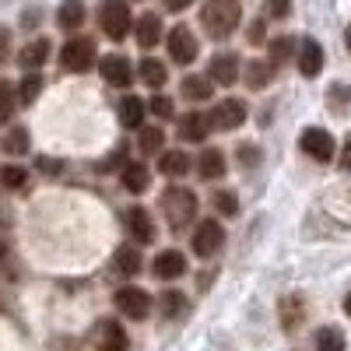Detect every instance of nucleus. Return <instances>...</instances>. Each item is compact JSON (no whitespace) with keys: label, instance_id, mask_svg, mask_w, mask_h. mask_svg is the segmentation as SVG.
<instances>
[{"label":"nucleus","instance_id":"1","mask_svg":"<svg viewBox=\"0 0 351 351\" xmlns=\"http://www.w3.org/2000/svg\"><path fill=\"white\" fill-rule=\"evenodd\" d=\"M239 18H243V8L239 0H208L200 11V21H204V32L211 39H225L239 28Z\"/></svg>","mask_w":351,"mask_h":351},{"label":"nucleus","instance_id":"2","mask_svg":"<svg viewBox=\"0 0 351 351\" xmlns=\"http://www.w3.org/2000/svg\"><path fill=\"white\" fill-rule=\"evenodd\" d=\"M162 215H165L172 232H183L197 218V197L186 186H169L162 193Z\"/></svg>","mask_w":351,"mask_h":351},{"label":"nucleus","instance_id":"3","mask_svg":"<svg viewBox=\"0 0 351 351\" xmlns=\"http://www.w3.org/2000/svg\"><path fill=\"white\" fill-rule=\"evenodd\" d=\"M99 60V53H95V43L88 39V36H74L64 43L60 49V64L74 74H84V71H92V64Z\"/></svg>","mask_w":351,"mask_h":351},{"label":"nucleus","instance_id":"4","mask_svg":"<svg viewBox=\"0 0 351 351\" xmlns=\"http://www.w3.org/2000/svg\"><path fill=\"white\" fill-rule=\"evenodd\" d=\"M99 28L109 39H123L130 32V8H127V0H102Z\"/></svg>","mask_w":351,"mask_h":351},{"label":"nucleus","instance_id":"5","mask_svg":"<svg viewBox=\"0 0 351 351\" xmlns=\"http://www.w3.org/2000/svg\"><path fill=\"white\" fill-rule=\"evenodd\" d=\"M208 120H211L215 130H239L246 123V102L243 99H225L211 109Z\"/></svg>","mask_w":351,"mask_h":351},{"label":"nucleus","instance_id":"6","mask_svg":"<svg viewBox=\"0 0 351 351\" xmlns=\"http://www.w3.org/2000/svg\"><path fill=\"white\" fill-rule=\"evenodd\" d=\"M165 46H169V56H172L176 64H193L197 60V49H200V43L193 39V32H190L186 25H176L172 32H169V43Z\"/></svg>","mask_w":351,"mask_h":351},{"label":"nucleus","instance_id":"7","mask_svg":"<svg viewBox=\"0 0 351 351\" xmlns=\"http://www.w3.org/2000/svg\"><path fill=\"white\" fill-rule=\"evenodd\" d=\"M116 306H120V313L130 316V319H144V316L152 313V295H148L144 288L127 285V288L116 291Z\"/></svg>","mask_w":351,"mask_h":351},{"label":"nucleus","instance_id":"8","mask_svg":"<svg viewBox=\"0 0 351 351\" xmlns=\"http://www.w3.org/2000/svg\"><path fill=\"white\" fill-rule=\"evenodd\" d=\"M299 148H302L309 158H316V162H330V158H334V137H330L324 127H309V130H302V137H299Z\"/></svg>","mask_w":351,"mask_h":351},{"label":"nucleus","instance_id":"9","mask_svg":"<svg viewBox=\"0 0 351 351\" xmlns=\"http://www.w3.org/2000/svg\"><path fill=\"white\" fill-rule=\"evenodd\" d=\"M225 243V232L218 221H200L197 232H193V253L197 256H215Z\"/></svg>","mask_w":351,"mask_h":351},{"label":"nucleus","instance_id":"10","mask_svg":"<svg viewBox=\"0 0 351 351\" xmlns=\"http://www.w3.org/2000/svg\"><path fill=\"white\" fill-rule=\"evenodd\" d=\"M127 232L141 246L155 243V225H152V215L144 211V208H127Z\"/></svg>","mask_w":351,"mask_h":351},{"label":"nucleus","instance_id":"11","mask_svg":"<svg viewBox=\"0 0 351 351\" xmlns=\"http://www.w3.org/2000/svg\"><path fill=\"white\" fill-rule=\"evenodd\" d=\"M152 271H155L158 281H172V278H180V274L186 271V256H183V253H176V250H165V253L155 256Z\"/></svg>","mask_w":351,"mask_h":351},{"label":"nucleus","instance_id":"12","mask_svg":"<svg viewBox=\"0 0 351 351\" xmlns=\"http://www.w3.org/2000/svg\"><path fill=\"white\" fill-rule=\"evenodd\" d=\"M95 344L99 351H127V330L112 319H102L99 330H95Z\"/></svg>","mask_w":351,"mask_h":351},{"label":"nucleus","instance_id":"13","mask_svg":"<svg viewBox=\"0 0 351 351\" xmlns=\"http://www.w3.org/2000/svg\"><path fill=\"white\" fill-rule=\"evenodd\" d=\"M99 67H102V77L109 84H116V88H127L134 81V67L127 64V56H106Z\"/></svg>","mask_w":351,"mask_h":351},{"label":"nucleus","instance_id":"14","mask_svg":"<svg viewBox=\"0 0 351 351\" xmlns=\"http://www.w3.org/2000/svg\"><path fill=\"white\" fill-rule=\"evenodd\" d=\"M208 71H211V81H218V84H236V77H239V56L236 53H218Z\"/></svg>","mask_w":351,"mask_h":351},{"label":"nucleus","instance_id":"15","mask_svg":"<svg viewBox=\"0 0 351 351\" xmlns=\"http://www.w3.org/2000/svg\"><path fill=\"white\" fill-rule=\"evenodd\" d=\"M299 71L306 77H316L319 71H324V46H319L316 39L302 43V49H299Z\"/></svg>","mask_w":351,"mask_h":351},{"label":"nucleus","instance_id":"16","mask_svg":"<svg viewBox=\"0 0 351 351\" xmlns=\"http://www.w3.org/2000/svg\"><path fill=\"white\" fill-rule=\"evenodd\" d=\"M134 36H137V43H141L144 49L158 46V43H162V18H158V14H141Z\"/></svg>","mask_w":351,"mask_h":351},{"label":"nucleus","instance_id":"17","mask_svg":"<svg viewBox=\"0 0 351 351\" xmlns=\"http://www.w3.org/2000/svg\"><path fill=\"white\" fill-rule=\"evenodd\" d=\"M0 148H4V155H28V148H32V134H28V127H8V134L0 137Z\"/></svg>","mask_w":351,"mask_h":351},{"label":"nucleus","instance_id":"18","mask_svg":"<svg viewBox=\"0 0 351 351\" xmlns=\"http://www.w3.org/2000/svg\"><path fill=\"white\" fill-rule=\"evenodd\" d=\"M120 123L127 130H144V102L137 95L120 99Z\"/></svg>","mask_w":351,"mask_h":351},{"label":"nucleus","instance_id":"19","mask_svg":"<svg viewBox=\"0 0 351 351\" xmlns=\"http://www.w3.org/2000/svg\"><path fill=\"white\" fill-rule=\"evenodd\" d=\"M116 271L120 274H127V278H134V274H141V267H144V260H141V246H120L116 250Z\"/></svg>","mask_w":351,"mask_h":351},{"label":"nucleus","instance_id":"20","mask_svg":"<svg viewBox=\"0 0 351 351\" xmlns=\"http://www.w3.org/2000/svg\"><path fill=\"white\" fill-rule=\"evenodd\" d=\"M46 56H49V43H46V39H36V43H28V46L21 49V67H25L28 74H39V67L46 64Z\"/></svg>","mask_w":351,"mask_h":351},{"label":"nucleus","instance_id":"21","mask_svg":"<svg viewBox=\"0 0 351 351\" xmlns=\"http://www.w3.org/2000/svg\"><path fill=\"white\" fill-rule=\"evenodd\" d=\"M208 127H211L208 116L186 112L183 120H180V137H183V141H204V137H208Z\"/></svg>","mask_w":351,"mask_h":351},{"label":"nucleus","instance_id":"22","mask_svg":"<svg viewBox=\"0 0 351 351\" xmlns=\"http://www.w3.org/2000/svg\"><path fill=\"white\" fill-rule=\"evenodd\" d=\"M197 172L204 176V180H221V176H225V152L208 148L200 155V162H197Z\"/></svg>","mask_w":351,"mask_h":351},{"label":"nucleus","instance_id":"23","mask_svg":"<svg viewBox=\"0 0 351 351\" xmlns=\"http://www.w3.org/2000/svg\"><path fill=\"white\" fill-rule=\"evenodd\" d=\"M246 84L253 88V92H256V88H267L271 81H274V64L271 60H253V64H246Z\"/></svg>","mask_w":351,"mask_h":351},{"label":"nucleus","instance_id":"24","mask_svg":"<svg viewBox=\"0 0 351 351\" xmlns=\"http://www.w3.org/2000/svg\"><path fill=\"white\" fill-rule=\"evenodd\" d=\"M158 172H162V176H186V172H190V155H183V152H165V155H158Z\"/></svg>","mask_w":351,"mask_h":351},{"label":"nucleus","instance_id":"25","mask_svg":"<svg viewBox=\"0 0 351 351\" xmlns=\"http://www.w3.org/2000/svg\"><path fill=\"white\" fill-rule=\"evenodd\" d=\"M327 109L337 116L351 112V84H330L327 88Z\"/></svg>","mask_w":351,"mask_h":351},{"label":"nucleus","instance_id":"26","mask_svg":"<svg viewBox=\"0 0 351 351\" xmlns=\"http://www.w3.org/2000/svg\"><path fill=\"white\" fill-rule=\"evenodd\" d=\"M148 183H152V176H148V169H144V165H127L123 169V190L127 193H144V190H148Z\"/></svg>","mask_w":351,"mask_h":351},{"label":"nucleus","instance_id":"27","mask_svg":"<svg viewBox=\"0 0 351 351\" xmlns=\"http://www.w3.org/2000/svg\"><path fill=\"white\" fill-rule=\"evenodd\" d=\"M183 99L190 102H204V99H211V77H183Z\"/></svg>","mask_w":351,"mask_h":351},{"label":"nucleus","instance_id":"28","mask_svg":"<svg viewBox=\"0 0 351 351\" xmlns=\"http://www.w3.org/2000/svg\"><path fill=\"white\" fill-rule=\"evenodd\" d=\"M56 21H60L64 28H77V25H84V4H81V0H64L60 11H56Z\"/></svg>","mask_w":351,"mask_h":351},{"label":"nucleus","instance_id":"29","mask_svg":"<svg viewBox=\"0 0 351 351\" xmlns=\"http://www.w3.org/2000/svg\"><path fill=\"white\" fill-rule=\"evenodd\" d=\"M162 144H165L162 127H144V130H141V141H137L141 155H158V152H162Z\"/></svg>","mask_w":351,"mask_h":351},{"label":"nucleus","instance_id":"30","mask_svg":"<svg viewBox=\"0 0 351 351\" xmlns=\"http://www.w3.org/2000/svg\"><path fill=\"white\" fill-rule=\"evenodd\" d=\"M165 77H169V71H165L162 60H141V81L144 84L158 88V84H165Z\"/></svg>","mask_w":351,"mask_h":351},{"label":"nucleus","instance_id":"31","mask_svg":"<svg viewBox=\"0 0 351 351\" xmlns=\"http://www.w3.org/2000/svg\"><path fill=\"white\" fill-rule=\"evenodd\" d=\"M316 351H348L344 334H341V330H334V327H324V330L316 334Z\"/></svg>","mask_w":351,"mask_h":351},{"label":"nucleus","instance_id":"32","mask_svg":"<svg viewBox=\"0 0 351 351\" xmlns=\"http://www.w3.org/2000/svg\"><path fill=\"white\" fill-rule=\"evenodd\" d=\"M271 46V64H285L291 53H295V39H288V36H278L267 43Z\"/></svg>","mask_w":351,"mask_h":351},{"label":"nucleus","instance_id":"33","mask_svg":"<svg viewBox=\"0 0 351 351\" xmlns=\"http://www.w3.org/2000/svg\"><path fill=\"white\" fill-rule=\"evenodd\" d=\"M39 88H43V77H39V74H25L21 84H18V99H21V102H32V99L39 95Z\"/></svg>","mask_w":351,"mask_h":351},{"label":"nucleus","instance_id":"34","mask_svg":"<svg viewBox=\"0 0 351 351\" xmlns=\"http://www.w3.org/2000/svg\"><path fill=\"white\" fill-rule=\"evenodd\" d=\"M215 208H218L225 218H236V215H239V200H236V193L218 190V193H215Z\"/></svg>","mask_w":351,"mask_h":351},{"label":"nucleus","instance_id":"35","mask_svg":"<svg viewBox=\"0 0 351 351\" xmlns=\"http://www.w3.org/2000/svg\"><path fill=\"white\" fill-rule=\"evenodd\" d=\"M11 112H14V84L11 81H0V120H11Z\"/></svg>","mask_w":351,"mask_h":351},{"label":"nucleus","instance_id":"36","mask_svg":"<svg viewBox=\"0 0 351 351\" xmlns=\"http://www.w3.org/2000/svg\"><path fill=\"white\" fill-rule=\"evenodd\" d=\"M299 309H302L299 295H291V299L281 302V319H285V327H288V330H295V324H299Z\"/></svg>","mask_w":351,"mask_h":351},{"label":"nucleus","instance_id":"37","mask_svg":"<svg viewBox=\"0 0 351 351\" xmlns=\"http://www.w3.org/2000/svg\"><path fill=\"white\" fill-rule=\"evenodd\" d=\"M0 180H4V186H8V190H18V186L28 180V172H25V169H18V165H4Z\"/></svg>","mask_w":351,"mask_h":351},{"label":"nucleus","instance_id":"38","mask_svg":"<svg viewBox=\"0 0 351 351\" xmlns=\"http://www.w3.org/2000/svg\"><path fill=\"white\" fill-rule=\"evenodd\" d=\"M183 313V291H165L162 295V316H176Z\"/></svg>","mask_w":351,"mask_h":351},{"label":"nucleus","instance_id":"39","mask_svg":"<svg viewBox=\"0 0 351 351\" xmlns=\"http://www.w3.org/2000/svg\"><path fill=\"white\" fill-rule=\"evenodd\" d=\"M263 11H267V18H288L291 0H263Z\"/></svg>","mask_w":351,"mask_h":351},{"label":"nucleus","instance_id":"40","mask_svg":"<svg viewBox=\"0 0 351 351\" xmlns=\"http://www.w3.org/2000/svg\"><path fill=\"white\" fill-rule=\"evenodd\" d=\"M239 165L243 169L260 165V148H256V144H243V148H239Z\"/></svg>","mask_w":351,"mask_h":351},{"label":"nucleus","instance_id":"41","mask_svg":"<svg viewBox=\"0 0 351 351\" xmlns=\"http://www.w3.org/2000/svg\"><path fill=\"white\" fill-rule=\"evenodd\" d=\"M152 112H155V116H162V120H169V116H172V99L155 95V99H152Z\"/></svg>","mask_w":351,"mask_h":351},{"label":"nucleus","instance_id":"42","mask_svg":"<svg viewBox=\"0 0 351 351\" xmlns=\"http://www.w3.org/2000/svg\"><path fill=\"white\" fill-rule=\"evenodd\" d=\"M341 169H344V172H351V134H348L344 148H341Z\"/></svg>","mask_w":351,"mask_h":351},{"label":"nucleus","instance_id":"43","mask_svg":"<svg viewBox=\"0 0 351 351\" xmlns=\"http://www.w3.org/2000/svg\"><path fill=\"white\" fill-rule=\"evenodd\" d=\"M39 169L46 176H60V162H53V158H39Z\"/></svg>","mask_w":351,"mask_h":351},{"label":"nucleus","instance_id":"44","mask_svg":"<svg viewBox=\"0 0 351 351\" xmlns=\"http://www.w3.org/2000/svg\"><path fill=\"white\" fill-rule=\"evenodd\" d=\"M112 165H123V148H116V152H112V158H106L99 169L106 172V169H112Z\"/></svg>","mask_w":351,"mask_h":351},{"label":"nucleus","instance_id":"45","mask_svg":"<svg viewBox=\"0 0 351 351\" xmlns=\"http://www.w3.org/2000/svg\"><path fill=\"white\" fill-rule=\"evenodd\" d=\"M190 4H193V0H165V11H183Z\"/></svg>","mask_w":351,"mask_h":351},{"label":"nucleus","instance_id":"46","mask_svg":"<svg viewBox=\"0 0 351 351\" xmlns=\"http://www.w3.org/2000/svg\"><path fill=\"white\" fill-rule=\"evenodd\" d=\"M21 25H25V28H36V25H39V11H25Z\"/></svg>","mask_w":351,"mask_h":351},{"label":"nucleus","instance_id":"47","mask_svg":"<svg viewBox=\"0 0 351 351\" xmlns=\"http://www.w3.org/2000/svg\"><path fill=\"white\" fill-rule=\"evenodd\" d=\"M260 36H263V25H260V21H256V25H250V43H253V39H260Z\"/></svg>","mask_w":351,"mask_h":351},{"label":"nucleus","instance_id":"48","mask_svg":"<svg viewBox=\"0 0 351 351\" xmlns=\"http://www.w3.org/2000/svg\"><path fill=\"white\" fill-rule=\"evenodd\" d=\"M344 43H348V49H351V25H348V32H344Z\"/></svg>","mask_w":351,"mask_h":351},{"label":"nucleus","instance_id":"49","mask_svg":"<svg viewBox=\"0 0 351 351\" xmlns=\"http://www.w3.org/2000/svg\"><path fill=\"white\" fill-rule=\"evenodd\" d=\"M344 313H348V316H351V295H348V299H344Z\"/></svg>","mask_w":351,"mask_h":351}]
</instances>
